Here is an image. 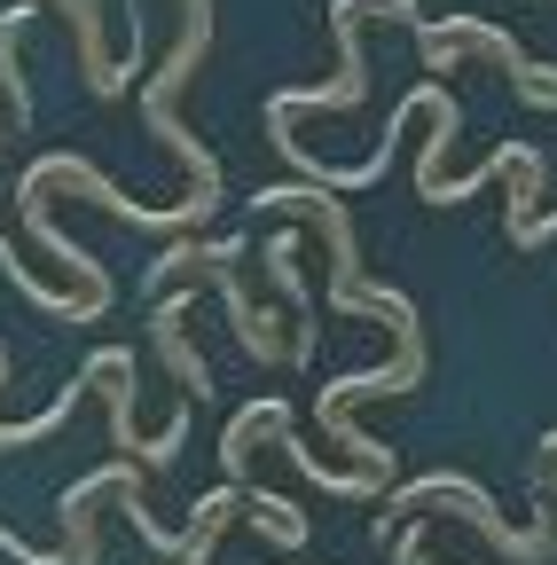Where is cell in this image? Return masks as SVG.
I'll return each mask as SVG.
<instances>
[{
  "instance_id": "6da1fadb",
  "label": "cell",
  "mask_w": 557,
  "mask_h": 565,
  "mask_svg": "<svg viewBox=\"0 0 557 565\" xmlns=\"http://www.w3.org/2000/svg\"><path fill=\"white\" fill-rule=\"evenodd\" d=\"M369 17H400V24H416V0H338L330 9V32H338V79L330 87H307V95H275L267 103V134H283L299 110H354L362 103V24Z\"/></svg>"
},
{
  "instance_id": "277c9868",
  "label": "cell",
  "mask_w": 557,
  "mask_h": 565,
  "mask_svg": "<svg viewBox=\"0 0 557 565\" xmlns=\"http://www.w3.org/2000/svg\"><path fill=\"white\" fill-rule=\"evenodd\" d=\"M283 433H291V408H283V401H251V408L228 424V440H221L228 471L244 479V463H251V440H283Z\"/></svg>"
},
{
  "instance_id": "52a82bcc",
  "label": "cell",
  "mask_w": 557,
  "mask_h": 565,
  "mask_svg": "<svg viewBox=\"0 0 557 565\" xmlns=\"http://www.w3.org/2000/svg\"><path fill=\"white\" fill-rule=\"evenodd\" d=\"M542 471H557V433H549V440H542Z\"/></svg>"
},
{
  "instance_id": "5b68a950",
  "label": "cell",
  "mask_w": 557,
  "mask_h": 565,
  "mask_svg": "<svg viewBox=\"0 0 557 565\" xmlns=\"http://www.w3.org/2000/svg\"><path fill=\"white\" fill-rule=\"evenodd\" d=\"M63 9H72V32H79L87 87H95V95H126V79L110 71V55H103V9H95V0H63Z\"/></svg>"
},
{
  "instance_id": "8992f818",
  "label": "cell",
  "mask_w": 557,
  "mask_h": 565,
  "mask_svg": "<svg viewBox=\"0 0 557 565\" xmlns=\"http://www.w3.org/2000/svg\"><path fill=\"white\" fill-rule=\"evenodd\" d=\"M400 565H425V542H416V534L400 542Z\"/></svg>"
},
{
  "instance_id": "7a4b0ae2",
  "label": "cell",
  "mask_w": 557,
  "mask_h": 565,
  "mask_svg": "<svg viewBox=\"0 0 557 565\" xmlns=\"http://www.w3.org/2000/svg\"><path fill=\"white\" fill-rule=\"evenodd\" d=\"M440 32H448V40H456L463 55H486V63H503V71H511V87H518V95H526L534 110H557V71H549V63H534V55H526V47H518L511 32L479 24V17H448Z\"/></svg>"
},
{
  "instance_id": "3957f363",
  "label": "cell",
  "mask_w": 557,
  "mask_h": 565,
  "mask_svg": "<svg viewBox=\"0 0 557 565\" xmlns=\"http://www.w3.org/2000/svg\"><path fill=\"white\" fill-rule=\"evenodd\" d=\"M181 315H189V299H158V345H165V362H173V377L189 385V408L213 393V370H204V353H189V338H181Z\"/></svg>"
}]
</instances>
